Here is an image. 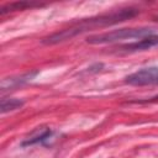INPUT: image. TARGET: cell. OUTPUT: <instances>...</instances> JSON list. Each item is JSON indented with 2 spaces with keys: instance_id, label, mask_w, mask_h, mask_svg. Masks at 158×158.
I'll return each instance as SVG.
<instances>
[{
  "instance_id": "cell-1",
  "label": "cell",
  "mask_w": 158,
  "mask_h": 158,
  "mask_svg": "<svg viewBox=\"0 0 158 158\" xmlns=\"http://www.w3.org/2000/svg\"><path fill=\"white\" fill-rule=\"evenodd\" d=\"M138 9L135 7H126V9H120L117 11H112L110 14H104L100 16H95V17H90V19H85L68 28H64L62 31H58L56 33H52L48 37H44L41 42L43 44L47 46H52V44H58L60 42L72 40L73 37L81 35L86 31H90L93 28H100V27H106V26H111V25H116L118 22L130 20L132 17H135L138 14Z\"/></svg>"
},
{
  "instance_id": "cell-2",
  "label": "cell",
  "mask_w": 158,
  "mask_h": 158,
  "mask_svg": "<svg viewBox=\"0 0 158 158\" xmlns=\"http://www.w3.org/2000/svg\"><path fill=\"white\" fill-rule=\"evenodd\" d=\"M154 31L148 27H137V28H120L99 35H94L86 38V42L90 44H105V43H114L122 40H142L153 35Z\"/></svg>"
},
{
  "instance_id": "cell-3",
  "label": "cell",
  "mask_w": 158,
  "mask_h": 158,
  "mask_svg": "<svg viewBox=\"0 0 158 158\" xmlns=\"http://www.w3.org/2000/svg\"><path fill=\"white\" fill-rule=\"evenodd\" d=\"M125 81L130 85H136V86L158 84V65L142 68V69L127 75Z\"/></svg>"
},
{
  "instance_id": "cell-4",
  "label": "cell",
  "mask_w": 158,
  "mask_h": 158,
  "mask_svg": "<svg viewBox=\"0 0 158 158\" xmlns=\"http://www.w3.org/2000/svg\"><path fill=\"white\" fill-rule=\"evenodd\" d=\"M154 47H158V35H151L148 37H144L142 40H138V41H135L132 43H128V44H125L121 47V49L123 52H127V53H131V52H139V51H147V49H151V48H154Z\"/></svg>"
},
{
  "instance_id": "cell-5",
  "label": "cell",
  "mask_w": 158,
  "mask_h": 158,
  "mask_svg": "<svg viewBox=\"0 0 158 158\" xmlns=\"http://www.w3.org/2000/svg\"><path fill=\"white\" fill-rule=\"evenodd\" d=\"M37 74V72H31V73H26V74H22L20 77H14V78H5L2 79L1 81V91H5V90H11L14 88H17L22 84H25L26 81L31 80L35 75Z\"/></svg>"
},
{
  "instance_id": "cell-6",
  "label": "cell",
  "mask_w": 158,
  "mask_h": 158,
  "mask_svg": "<svg viewBox=\"0 0 158 158\" xmlns=\"http://www.w3.org/2000/svg\"><path fill=\"white\" fill-rule=\"evenodd\" d=\"M23 106V101L20 100V99H14V98H10V99H2L1 100V106H0V111L1 114H6L9 111H14V110H17L20 107Z\"/></svg>"
},
{
  "instance_id": "cell-7",
  "label": "cell",
  "mask_w": 158,
  "mask_h": 158,
  "mask_svg": "<svg viewBox=\"0 0 158 158\" xmlns=\"http://www.w3.org/2000/svg\"><path fill=\"white\" fill-rule=\"evenodd\" d=\"M36 5H40L41 4H35V2H28V1H17V2H11V4H6L5 6L1 7L0 10V14L4 15L9 11H16V10H25L27 7H32V6H36Z\"/></svg>"
},
{
  "instance_id": "cell-8",
  "label": "cell",
  "mask_w": 158,
  "mask_h": 158,
  "mask_svg": "<svg viewBox=\"0 0 158 158\" xmlns=\"http://www.w3.org/2000/svg\"><path fill=\"white\" fill-rule=\"evenodd\" d=\"M52 135V131L49 128H44V130H41L38 135L36 136H32L31 138H28L27 141H25L22 144L23 146H28V144H35V143H38V142H42L44 139H47L49 136Z\"/></svg>"
},
{
  "instance_id": "cell-9",
  "label": "cell",
  "mask_w": 158,
  "mask_h": 158,
  "mask_svg": "<svg viewBox=\"0 0 158 158\" xmlns=\"http://www.w3.org/2000/svg\"><path fill=\"white\" fill-rule=\"evenodd\" d=\"M136 102H139V104H143V102H158V95H157V96H153V98H151V99L139 100V101H136Z\"/></svg>"
},
{
  "instance_id": "cell-10",
  "label": "cell",
  "mask_w": 158,
  "mask_h": 158,
  "mask_svg": "<svg viewBox=\"0 0 158 158\" xmlns=\"http://www.w3.org/2000/svg\"><path fill=\"white\" fill-rule=\"evenodd\" d=\"M156 19H157V21H158V16H157V17H156Z\"/></svg>"
}]
</instances>
